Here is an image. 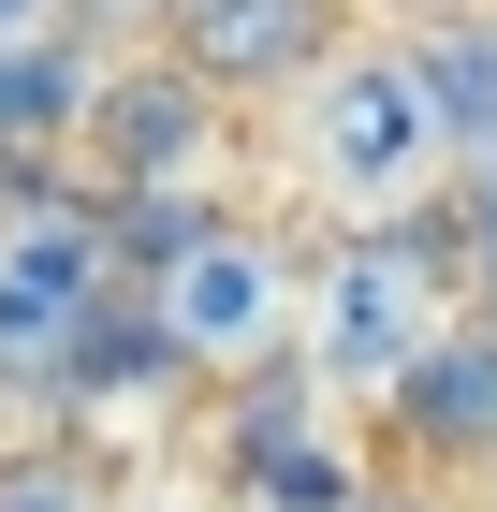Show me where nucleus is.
I'll return each mask as SVG.
<instances>
[{
	"instance_id": "1",
	"label": "nucleus",
	"mask_w": 497,
	"mask_h": 512,
	"mask_svg": "<svg viewBox=\"0 0 497 512\" xmlns=\"http://www.w3.org/2000/svg\"><path fill=\"white\" fill-rule=\"evenodd\" d=\"M293 161H307V191H322V220H439V205L468 191V147L454 118H439V88H424L410 30H351L337 44V74L293 103Z\"/></svg>"
},
{
	"instance_id": "2",
	"label": "nucleus",
	"mask_w": 497,
	"mask_h": 512,
	"mask_svg": "<svg viewBox=\"0 0 497 512\" xmlns=\"http://www.w3.org/2000/svg\"><path fill=\"white\" fill-rule=\"evenodd\" d=\"M454 322H468L454 205H439V220H351V235L307 264V381L337 395V410H381Z\"/></svg>"
},
{
	"instance_id": "3",
	"label": "nucleus",
	"mask_w": 497,
	"mask_h": 512,
	"mask_svg": "<svg viewBox=\"0 0 497 512\" xmlns=\"http://www.w3.org/2000/svg\"><path fill=\"white\" fill-rule=\"evenodd\" d=\"M220 132H234V103L176 59V44H132V59H103L88 74V118H74V176L103 205H191L205 176H220Z\"/></svg>"
},
{
	"instance_id": "4",
	"label": "nucleus",
	"mask_w": 497,
	"mask_h": 512,
	"mask_svg": "<svg viewBox=\"0 0 497 512\" xmlns=\"http://www.w3.org/2000/svg\"><path fill=\"white\" fill-rule=\"evenodd\" d=\"M147 308H161V337H176L191 381H264V366L307 352V264L264 220H205V235L147 278Z\"/></svg>"
},
{
	"instance_id": "5",
	"label": "nucleus",
	"mask_w": 497,
	"mask_h": 512,
	"mask_svg": "<svg viewBox=\"0 0 497 512\" xmlns=\"http://www.w3.org/2000/svg\"><path fill=\"white\" fill-rule=\"evenodd\" d=\"M117 293H132V249H117L103 191L0 205V381H59V352H74Z\"/></svg>"
},
{
	"instance_id": "6",
	"label": "nucleus",
	"mask_w": 497,
	"mask_h": 512,
	"mask_svg": "<svg viewBox=\"0 0 497 512\" xmlns=\"http://www.w3.org/2000/svg\"><path fill=\"white\" fill-rule=\"evenodd\" d=\"M351 30H366V0H161V44L220 88L234 118H249V103H264V118H293L307 88L337 74Z\"/></svg>"
},
{
	"instance_id": "7",
	"label": "nucleus",
	"mask_w": 497,
	"mask_h": 512,
	"mask_svg": "<svg viewBox=\"0 0 497 512\" xmlns=\"http://www.w3.org/2000/svg\"><path fill=\"white\" fill-rule=\"evenodd\" d=\"M381 439L410 454V469H497V322L483 308L381 395Z\"/></svg>"
},
{
	"instance_id": "8",
	"label": "nucleus",
	"mask_w": 497,
	"mask_h": 512,
	"mask_svg": "<svg viewBox=\"0 0 497 512\" xmlns=\"http://www.w3.org/2000/svg\"><path fill=\"white\" fill-rule=\"evenodd\" d=\"M88 44L59 30H15L0 44V176H30V161H74V118H88Z\"/></svg>"
},
{
	"instance_id": "9",
	"label": "nucleus",
	"mask_w": 497,
	"mask_h": 512,
	"mask_svg": "<svg viewBox=\"0 0 497 512\" xmlns=\"http://www.w3.org/2000/svg\"><path fill=\"white\" fill-rule=\"evenodd\" d=\"M410 59H424V88H439V118H454L468 176H483V161H497V0H483V15H439V30H410Z\"/></svg>"
},
{
	"instance_id": "10",
	"label": "nucleus",
	"mask_w": 497,
	"mask_h": 512,
	"mask_svg": "<svg viewBox=\"0 0 497 512\" xmlns=\"http://www.w3.org/2000/svg\"><path fill=\"white\" fill-rule=\"evenodd\" d=\"M0 512H103V483H88L74 439H15L0 454Z\"/></svg>"
},
{
	"instance_id": "11",
	"label": "nucleus",
	"mask_w": 497,
	"mask_h": 512,
	"mask_svg": "<svg viewBox=\"0 0 497 512\" xmlns=\"http://www.w3.org/2000/svg\"><path fill=\"white\" fill-rule=\"evenodd\" d=\"M454 249H468V308L497 322V161H483V176L454 191Z\"/></svg>"
},
{
	"instance_id": "12",
	"label": "nucleus",
	"mask_w": 497,
	"mask_h": 512,
	"mask_svg": "<svg viewBox=\"0 0 497 512\" xmlns=\"http://www.w3.org/2000/svg\"><path fill=\"white\" fill-rule=\"evenodd\" d=\"M439 15H483V0H366V30H439Z\"/></svg>"
},
{
	"instance_id": "13",
	"label": "nucleus",
	"mask_w": 497,
	"mask_h": 512,
	"mask_svg": "<svg viewBox=\"0 0 497 512\" xmlns=\"http://www.w3.org/2000/svg\"><path fill=\"white\" fill-rule=\"evenodd\" d=\"M15 30H59V0H0V44H15Z\"/></svg>"
}]
</instances>
